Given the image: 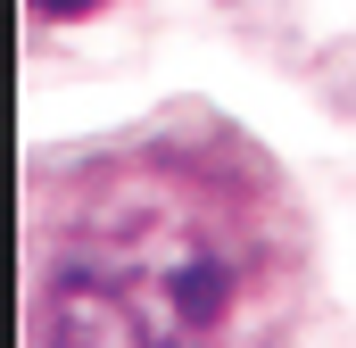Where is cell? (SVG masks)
<instances>
[{
	"instance_id": "cell-2",
	"label": "cell",
	"mask_w": 356,
	"mask_h": 348,
	"mask_svg": "<svg viewBox=\"0 0 356 348\" xmlns=\"http://www.w3.org/2000/svg\"><path fill=\"white\" fill-rule=\"evenodd\" d=\"M99 0H33V17H50V25H75V17H91Z\"/></svg>"
},
{
	"instance_id": "cell-1",
	"label": "cell",
	"mask_w": 356,
	"mask_h": 348,
	"mask_svg": "<svg viewBox=\"0 0 356 348\" xmlns=\"http://www.w3.org/2000/svg\"><path fill=\"white\" fill-rule=\"evenodd\" d=\"M33 348H257L298 274V216L273 158L216 108L33 166Z\"/></svg>"
}]
</instances>
